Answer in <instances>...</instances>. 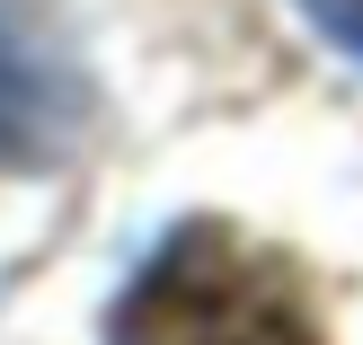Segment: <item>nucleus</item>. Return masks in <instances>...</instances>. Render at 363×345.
<instances>
[{"label": "nucleus", "instance_id": "f257e3e1", "mask_svg": "<svg viewBox=\"0 0 363 345\" xmlns=\"http://www.w3.org/2000/svg\"><path fill=\"white\" fill-rule=\"evenodd\" d=\"M106 345H319L293 283L230 230H186L133 275Z\"/></svg>", "mask_w": 363, "mask_h": 345}, {"label": "nucleus", "instance_id": "f03ea898", "mask_svg": "<svg viewBox=\"0 0 363 345\" xmlns=\"http://www.w3.org/2000/svg\"><path fill=\"white\" fill-rule=\"evenodd\" d=\"M89 124V71L27 0H0V169H53Z\"/></svg>", "mask_w": 363, "mask_h": 345}, {"label": "nucleus", "instance_id": "7ed1b4c3", "mask_svg": "<svg viewBox=\"0 0 363 345\" xmlns=\"http://www.w3.org/2000/svg\"><path fill=\"white\" fill-rule=\"evenodd\" d=\"M301 9H311V27L328 35V45H346L363 62V0H301Z\"/></svg>", "mask_w": 363, "mask_h": 345}]
</instances>
